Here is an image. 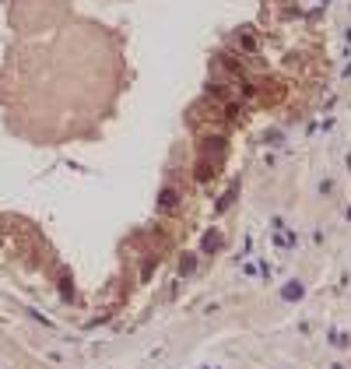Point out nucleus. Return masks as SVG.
<instances>
[{
    "mask_svg": "<svg viewBox=\"0 0 351 369\" xmlns=\"http://www.w3.org/2000/svg\"><path fill=\"white\" fill-rule=\"evenodd\" d=\"M176 204H179V194H176V190H162V197H158V211H162V215H172Z\"/></svg>",
    "mask_w": 351,
    "mask_h": 369,
    "instance_id": "f257e3e1",
    "label": "nucleus"
},
{
    "mask_svg": "<svg viewBox=\"0 0 351 369\" xmlns=\"http://www.w3.org/2000/svg\"><path fill=\"white\" fill-rule=\"evenodd\" d=\"M235 197H239V183H235V187H228V190L218 197V204H214V215H225V211L232 208V201H235Z\"/></svg>",
    "mask_w": 351,
    "mask_h": 369,
    "instance_id": "f03ea898",
    "label": "nucleus"
},
{
    "mask_svg": "<svg viewBox=\"0 0 351 369\" xmlns=\"http://www.w3.org/2000/svg\"><path fill=\"white\" fill-rule=\"evenodd\" d=\"M221 250V232L218 228H208L204 232V243H200V253H218Z\"/></svg>",
    "mask_w": 351,
    "mask_h": 369,
    "instance_id": "7ed1b4c3",
    "label": "nucleus"
},
{
    "mask_svg": "<svg viewBox=\"0 0 351 369\" xmlns=\"http://www.w3.org/2000/svg\"><path fill=\"white\" fill-rule=\"evenodd\" d=\"M302 282H284L281 285V299H288V302H295V299H302Z\"/></svg>",
    "mask_w": 351,
    "mask_h": 369,
    "instance_id": "20e7f679",
    "label": "nucleus"
},
{
    "mask_svg": "<svg viewBox=\"0 0 351 369\" xmlns=\"http://www.w3.org/2000/svg\"><path fill=\"white\" fill-rule=\"evenodd\" d=\"M193 264H197L193 253H183V257H179V271H183V274H193Z\"/></svg>",
    "mask_w": 351,
    "mask_h": 369,
    "instance_id": "39448f33",
    "label": "nucleus"
},
{
    "mask_svg": "<svg viewBox=\"0 0 351 369\" xmlns=\"http://www.w3.org/2000/svg\"><path fill=\"white\" fill-rule=\"evenodd\" d=\"M348 221H351V204H348Z\"/></svg>",
    "mask_w": 351,
    "mask_h": 369,
    "instance_id": "423d86ee",
    "label": "nucleus"
}]
</instances>
